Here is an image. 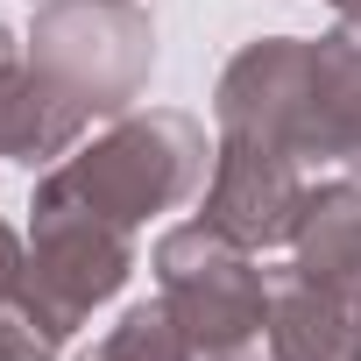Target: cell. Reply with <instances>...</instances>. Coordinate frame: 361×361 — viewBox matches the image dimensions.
Wrapping results in <instances>:
<instances>
[{"label":"cell","mask_w":361,"mask_h":361,"mask_svg":"<svg viewBox=\"0 0 361 361\" xmlns=\"http://www.w3.org/2000/svg\"><path fill=\"white\" fill-rule=\"evenodd\" d=\"M0 361H57V340H43L22 312H0Z\"/></svg>","instance_id":"obj_12"},{"label":"cell","mask_w":361,"mask_h":361,"mask_svg":"<svg viewBox=\"0 0 361 361\" xmlns=\"http://www.w3.org/2000/svg\"><path fill=\"white\" fill-rule=\"evenodd\" d=\"M8 64H22V57H15V36H8V22H0V71H8Z\"/></svg>","instance_id":"obj_14"},{"label":"cell","mask_w":361,"mask_h":361,"mask_svg":"<svg viewBox=\"0 0 361 361\" xmlns=\"http://www.w3.org/2000/svg\"><path fill=\"white\" fill-rule=\"evenodd\" d=\"M347 185H361V149H354V156H347Z\"/></svg>","instance_id":"obj_16"},{"label":"cell","mask_w":361,"mask_h":361,"mask_svg":"<svg viewBox=\"0 0 361 361\" xmlns=\"http://www.w3.org/2000/svg\"><path fill=\"white\" fill-rule=\"evenodd\" d=\"M220 135H262L290 156H312V36L248 43L213 85Z\"/></svg>","instance_id":"obj_6"},{"label":"cell","mask_w":361,"mask_h":361,"mask_svg":"<svg viewBox=\"0 0 361 361\" xmlns=\"http://www.w3.org/2000/svg\"><path fill=\"white\" fill-rule=\"evenodd\" d=\"M135 276V241L128 227L99 220L92 206H78L71 192H57L50 177L29 199V276L15 312L43 333V340H71L121 283Z\"/></svg>","instance_id":"obj_3"},{"label":"cell","mask_w":361,"mask_h":361,"mask_svg":"<svg viewBox=\"0 0 361 361\" xmlns=\"http://www.w3.org/2000/svg\"><path fill=\"white\" fill-rule=\"evenodd\" d=\"M206 170H213L206 128L177 106H149V114H114V128L99 142L71 149L50 170V185L114 227H142L170 206H185L206 185Z\"/></svg>","instance_id":"obj_1"},{"label":"cell","mask_w":361,"mask_h":361,"mask_svg":"<svg viewBox=\"0 0 361 361\" xmlns=\"http://www.w3.org/2000/svg\"><path fill=\"white\" fill-rule=\"evenodd\" d=\"M333 8H340V22H361V0H333Z\"/></svg>","instance_id":"obj_15"},{"label":"cell","mask_w":361,"mask_h":361,"mask_svg":"<svg viewBox=\"0 0 361 361\" xmlns=\"http://www.w3.org/2000/svg\"><path fill=\"white\" fill-rule=\"evenodd\" d=\"M290 269L326 290H361V185H319L290 234Z\"/></svg>","instance_id":"obj_10"},{"label":"cell","mask_w":361,"mask_h":361,"mask_svg":"<svg viewBox=\"0 0 361 361\" xmlns=\"http://www.w3.org/2000/svg\"><path fill=\"white\" fill-rule=\"evenodd\" d=\"M269 347L276 361H361V290H326L290 269L269 283Z\"/></svg>","instance_id":"obj_7"},{"label":"cell","mask_w":361,"mask_h":361,"mask_svg":"<svg viewBox=\"0 0 361 361\" xmlns=\"http://www.w3.org/2000/svg\"><path fill=\"white\" fill-rule=\"evenodd\" d=\"M361 149V22L312 36V156L347 163Z\"/></svg>","instance_id":"obj_9"},{"label":"cell","mask_w":361,"mask_h":361,"mask_svg":"<svg viewBox=\"0 0 361 361\" xmlns=\"http://www.w3.org/2000/svg\"><path fill=\"white\" fill-rule=\"evenodd\" d=\"M22 276H29V241L0 220V312H15V298H22Z\"/></svg>","instance_id":"obj_13"},{"label":"cell","mask_w":361,"mask_h":361,"mask_svg":"<svg viewBox=\"0 0 361 361\" xmlns=\"http://www.w3.org/2000/svg\"><path fill=\"white\" fill-rule=\"evenodd\" d=\"M29 64L85 114H128L156 71V29L135 0H43L29 22Z\"/></svg>","instance_id":"obj_4"},{"label":"cell","mask_w":361,"mask_h":361,"mask_svg":"<svg viewBox=\"0 0 361 361\" xmlns=\"http://www.w3.org/2000/svg\"><path fill=\"white\" fill-rule=\"evenodd\" d=\"M156 298L185 326L192 361H276L269 347V283L255 248L227 241L206 220H185L156 241Z\"/></svg>","instance_id":"obj_2"},{"label":"cell","mask_w":361,"mask_h":361,"mask_svg":"<svg viewBox=\"0 0 361 361\" xmlns=\"http://www.w3.org/2000/svg\"><path fill=\"white\" fill-rule=\"evenodd\" d=\"M78 361H192V340H185V326L170 319V305L156 298V305L121 312V326L92 354H78Z\"/></svg>","instance_id":"obj_11"},{"label":"cell","mask_w":361,"mask_h":361,"mask_svg":"<svg viewBox=\"0 0 361 361\" xmlns=\"http://www.w3.org/2000/svg\"><path fill=\"white\" fill-rule=\"evenodd\" d=\"M305 199H312L305 156H290V149H276V142H262V135H220L213 170H206V206H199V220L262 255V248H276V241L298 234Z\"/></svg>","instance_id":"obj_5"},{"label":"cell","mask_w":361,"mask_h":361,"mask_svg":"<svg viewBox=\"0 0 361 361\" xmlns=\"http://www.w3.org/2000/svg\"><path fill=\"white\" fill-rule=\"evenodd\" d=\"M85 106L50 85L36 64H8L0 71V156H15V163H57L78 149L85 135Z\"/></svg>","instance_id":"obj_8"}]
</instances>
